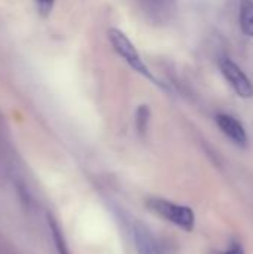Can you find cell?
I'll use <instances>...</instances> for the list:
<instances>
[{"label":"cell","mask_w":253,"mask_h":254,"mask_svg":"<svg viewBox=\"0 0 253 254\" xmlns=\"http://www.w3.org/2000/svg\"><path fill=\"white\" fill-rule=\"evenodd\" d=\"M134 240L139 254H161L158 244L145 228L137 226L134 229Z\"/></svg>","instance_id":"obj_5"},{"label":"cell","mask_w":253,"mask_h":254,"mask_svg":"<svg viewBox=\"0 0 253 254\" xmlns=\"http://www.w3.org/2000/svg\"><path fill=\"white\" fill-rule=\"evenodd\" d=\"M34 3H36V7H37L39 13L42 16H48L54 9L55 0H34Z\"/></svg>","instance_id":"obj_8"},{"label":"cell","mask_w":253,"mask_h":254,"mask_svg":"<svg viewBox=\"0 0 253 254\" xmlns=\"http://www.w3.org/2000/svg\"><path fill=\"white\" fill-rule=\"evenodd\" d=\"M215 254H245V252H243V249H242L240 244H233L228 250H225V252H216Z\"/></svg>","instance_id":"obj_9"},{"label":"cell","mask_w":253,"mask_h":254,"mask_svg":"<svg viewBox=\"0 0 253 254\" xmlns=\"http://www.w3.org/2000/svg\"><path fill=\"white\" fill-rule=\"evenodd\" d=\"M219 68L228 85L233 88V91L242 97V98H252L253 97V83L248 74L228 57L219 58Z\"/></svg>","instance_id":"obj_3"},{"label":"cell","mask_w":253,"mask_h":254,"mask_svg":"<svg viewBox=\"0 0 253 254\" xmlns=\"http://www.w3.org/2000/svg\"><path fill=\"white\" fill-rule=\"evenodd\" d=\"M240 28L242 31L253 37V0H242L240 1V13H239Z\"/></svg>","instance_id":"obj_6"},{"label":"cell","mask_w":253,"mask_h":254,"mask_svg":"<svg viewBox=\"0 0 253 254\" xmlns=\"http://www.w3.org/2000/svg\"><path fill=\"white\" fill-rule=\"evenodd\" d=\"M146 204L151 211H154L160 217L166 219L167 222H170L185 231L194 229L195 216L191 211V208H188L185 205L174 204L171 201H166L163 198H151V199H148Z\"/></svg>","instance_id":"obj_2"},{"label":"cell","mask_w":253,"mask_h":254,"mask_svg":"<svg viewBox=\"0 0 253 254\" xmlns=\"http://www.w3.org/2000/svg\"><path fill=\"white\" fill-rule=\"evenodd\" d=\"M216 124L219 127V129L237 146L245 147L248 144V134L245 127L242 125V122L227 113H219L216 116Z\"/></svg>","instance_id":"obj_4"},{"label":"cell","mask_w":253,"mask_h":254,"mask_svg":"<svg viewBox=\"0 0 253 254\" xmlns=\"http://www.w3.org/2000/svg\"><path fill=\"white\" fill-rule=\"evenodd\" d=\"M107 37H109V42H110V45H112V48H113V51L134 70V71H137L139 74H142V76H145V77H148V79H151V80H154V82H157L155 80V77L152 76V73H151V70H149V67L145 64V61L142 60V57H140V54H139V51L136 49V46L131 43V40L121 31V30H118V28H110L109 31H107ZM158 83V82H157ZM158 85H161V83H158Z\"/></svg>","instance_id":"obj_1"},{"label":"cell","mask_w":253,"mask_h":254,"mask_svg":"<svg viewBox=\"0 0 253 254\" xmlns=\"http://www.w3.org/2000/svg\"><path fill=\"white\" fill-rule=\"evenodd\" d=\"M148 6H151V7H161L163 4H164V0H143Z\"/></svg>","instance_id":"obj_10"},{"label":"cell","mask_w":253,"mask_h":254,"mask_svg":"<svg viewBox=\"0 0 253 254\" xmlns=\"http://www.w3.org/2000/svg\"><path fill=\"white\" fill-rule=\"evenodd\" d=\"M149 121H151V110H149V106H146V104L139 106V109H137V112H136V127H137V131H139L142 135L146 134L148 127H149Z\"/></svg>","instance_id":"obj_7"}]
</instances>
